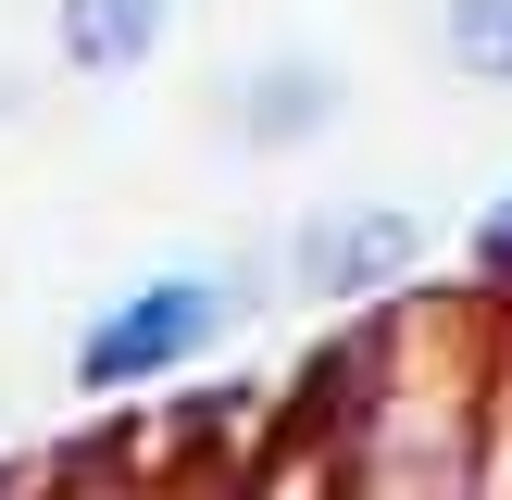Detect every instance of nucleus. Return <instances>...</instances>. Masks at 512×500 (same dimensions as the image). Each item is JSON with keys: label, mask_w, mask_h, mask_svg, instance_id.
Here are the masks:
<instances>
[{"label": "nucleus", "mask_w": 512, "mask_h": 500, "mask_svg": "<svg viewBox=\"0 0 512 500\" xmlns=\"http://www.w3.org/2000/svg\"><path fill=\"white\" fill-rule=\"evenodd\" d=\"M238 325H250V263H163L75 325L63 375L75 400H138V388H175L188 363H213Z\"/></svg>", "instance_id": "obj_1"}, {"label": "nucleus", "mask_w": 512, "mask_h": 500, "mask_svg": "<svg viewBox=\"0 0 512 500\" xmlns=\"http://www.w3.org/2000/svg\"><path fill=\"white\" fill-rule=\"evenodd\" d=\"M463 275H475V300H512V175L488 188V213L463 225Z\"/></svg>", "instance_id": "obj_6"}, {"label": "nucleus", "mask_w": 512, "mask_h": 500, "mask_svg": "<svg viewBox=\"0 0 512 500\" xmlns=\"http://www.w3.org/2000/svg\"><path fill=\"white\" fill-rule=\"evenodd\" d=\"M338 63H250L238 75V100H225V138L238 150H300V138H325L338 125Z\"/></svg>", "instance_id": "obj_4"}, {"label": "nucleus", "mask_w": 512, "mask_h": 500, "mask_svg": "<svg viewBox=\"0 0 512 500\" xmlns=\"http://www.w3.org/2000/svg\"><path fill=\"white\" fill-rule=\"evenodd\" d=\"M425 263H438V225H425L413 200H325V213L288 225L275 288L313 300V313H375V300H400Z\"/></svg>", "instance_id": "obj_2"}, {"label": "nucleus", "mask_w": 512, "mask_h": 500, "mask_svg": "<svg viewBox=\"0 0 512 500\" xmlns=\"http://www.w3.org/2000/svg\"><path fill=\"white\" fill-rule=\"evenodd\" d=\"M438 50L475 88H512V0H438Z\"/></svg>", "instance_id": "obj_5"}, {"label": "nucleus", "mask_w": 512, "mask_h": 500, "mask_svg": "<svg viewBox=\"0 0 512 500\" xmlns=\"http://www.w3.org/2000/svg\"><path fill=\"white\" fill-rule=\"evenodd\" d=\"M163 38H175V0H50V50L88 88H125Z\"/></svg>", "instance_id": "obj_3"}]
</instances>
